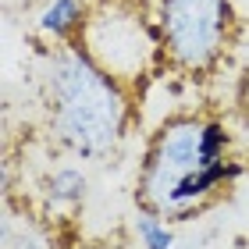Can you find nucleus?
I'll return each instance as SVG.
<instances>
[{
    "instance_id": "2",
    "label": "nucleus",
    "mask_w": 249,
    "mask_h": 249,
    "mask_svg": "<svg viewBox=\"0 0 249 249\" xmlns=\"http://www.w3.org/2000/svg\"><path fill=\"white\" fill-rule=\"evenodd\" d=\"M231 157L228 121L207 110H178L164 118L146 139L135 171V207L157 210L167 217L178 189L199 167Z\"/></svg>"
},
{
    "instance_id": "5",
    "label": "nucleus",
    "mask_w": 249,
    "mask_h": 249,
    "mask_svg": "<svg viewBox=\"0 0 249 249\" xmlns=\"http://www.w3.org/2000/svg\"><path fill=\"white\" fill-rule=\"evenodd\" d=\"M93 0H47L36 11V36L47 47H61V43H78L86 32Z\"/></svg>"
},
{
    "instance_id": "1",
    "label": "nucleus",
    "mask_w": 249,
    "mask_h": 249,
    "mask_svg": "<svg viewBox=\"0 0 249 249\" xmlns=\"http://www.w3.org/2000/svg\"><path fill=\"white\" fill-rule=\"evenodd\" d=\"M135 96L124 82L104 71L82 43L43 50L39 107L53 150L68 160L104 164L121 153L132 132Z\"/></svg>"
},
{
    "instance_id": "3",
    "label": "nucleus",
    "mask_w": 249,
    "mask_h": 249,
    "mask_svg": "<svg viewBox=\"0 0 249 249\" xmlns=\"http://www.w3.org/2000/svg\"><path fill=\"white\" fill-rule=\"evenodd\" d=\"M164 68L189 78H210L242 36L235 0H153Z\"/></svg>"
},
{
    "instance_id": "7",
    "label": "nucleus",
    "mask_w": 249,
    "mask_h": 249,
    "mask_svg": "<svg viewBox=\"0 0 249 249\" xmlns=\"http://www.w3.org/2000/svg\"><path fill=\"white\" fill-rule=\"evenodd\" d=\"M132 231H135V242L142 249H175V221H167L164 213L157 210H146V207H135V217H132Z\"/></svg>"
},
{
    "instance_id": "4",
    "label": "nucleus",
    "mask_w": 249,
    "mask_h": 249,
    "mask_svg": "<svg viewBox=\"0 0 249 249\" xmlns=\"http://www.w3.org/2000/svg\"><path fill=\"white\" fill-rule=\"evenodd\" d=\"M82 47L93 53V61L139 93L142 82L157 71H164V47L157 29L153 7L142 0H93Z\"/></svg>"
},
{
    "instance_id": "8",
    "label": "nucleus",
    "mask_w": 249,
    "mask_h": 249,
    "mask_svg": "<svg viewBox=\"0 0 249 249\" xmlns=\"http://www.w3.org/2000/svg\"><path fill=\"white\" fill-rule=\"evenodd\" d=\"M4 249H50V242L43 239L39 231H32V228H21L15 235V228L4 224Z\"/></svg>"
},
{
    "instance_id": "6",
    "label": "nucleus",
    "mask_w": 249,
    "mask_h": 249,
    "mask_svg": "<svg viewBox=\"0 0 249 249\" xmlns=\"http://www.w3.org/2000/svg\"><path fill=\"white\" fill-rule=\"evenodd\" d=\"M39 192H43L47 210H53V213H75V210L86 207L89 175L78 164H61V167H53V171L43 175Z\"/></svg>"
}]
</instances>
